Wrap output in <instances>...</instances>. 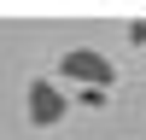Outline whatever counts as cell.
Returning <instances> with one entry per match:
<instances>
[{"instance_id":"obj_2","label":"cell","mask_w":146,"mask_h":140,"mask_svg":"<svg viewBox=\"0 0 146 140\" xmlns=\"http://www.w3.org/2000/svg\"><path fill=\"white\" fill-rule=\"evenodd\" d=\"M23 93H29V123H35V128H53V123H64V111H70V93L58 88L53 76H35Z\"/></svg>"},{"instance_id":"obj_4","label":"cell","mask_w":146,"mask_h":140,"mask_svg":"<svg viewBox=\"0 0 146 140\" xmlns=\"http://www.w3.org/2000/svg\"><path fill=\"white\" fill-rule=\"evenodd\" d=\"M129 41H146V18H135V23H129Z\"/></svg>"},{"instance_id":"obj_1","label":"cell","mask_w":146,"mask_h":140,"mask_svg":"<svg viewBox=\"0 0 146 140\" xmlns=\"http://www.w3.org/2000/svg\"><path fill=\"white\" fill-rule=\"evenodd\" d=\"M58 82H76V88H117V64L105 53H94V47H70L64 58H58Z\"/></svg>"},{"instance_id":"obj_3","label":"cell","mask_w":146,"mask_h":140,"mask_svg":"<svg viewBox=\"0 0 146 140\" xmlns=\"http://www.w3.org/2000/svg\"><path fill=\"white\" fill-rule=\"evenodd\" d=\"M76 99H82V105H94V111H100V105L111 99V93H105V88H76Z\"/></svg>"}]
</instances>
